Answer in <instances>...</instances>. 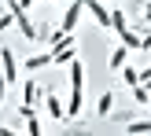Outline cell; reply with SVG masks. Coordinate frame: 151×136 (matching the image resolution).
Returning <instances> with one entry per match:
<instances>
[{
    "mask_svg": "<svg viewBox=\"0 0 151 136\" xmlns=\"http://www.w3.org/2000/svg\"><path fill=\"white\" fill-rule=\"evenodd\" d=\"M85 107V66L74 59L70 63V103H66V118H78Z\"/></svg>",
    "mask_w": 151,
    "mask_h": 136,
    "instance_id": "6da1fadb",
    "label": "cell"
},
{
    "mask_svg": "<svg viewBox=\"0 0 151 136\" xmlns=\"http://www.w3.org/2000/svg\"><path fill=\"white\" fill-rule=\"evenodd\" d=\"M7 11L15 15V26H19V33L26 37V41H41V33H37L33 22L26 19V7H19V0H7Z\"/></svg>",
    "mask_w": 151,
    "mask_h": 136,
    "instance_id": "7a4b0ae2",
    "label": "cell"
},
{
    "mask_svg": "<svg viewBox=\"0 0 151 136\" xmlns=\"http://www.w3.org/2000/svg\"><path fill=\"white\" fill-rule=\"evenodd\" d=\"M0 74H4L7 85H15V81H19V59H15L11 48H0Z\"/></svg>",
    "mask_w": 151,
    "mask_h": 136,
    "instance_id": "3957f363",
    "label": "cell"
},
{
    "mask_svg": "<svg viewBox=\"0 0 151 136\" xmlns=\"http://www.w3.org/2000/svg\"><path fill=\"white\" fill-rule=\"evenodd\" d=\"M78 59V41H66L59 48H52V66H70Z\"/></svg>",
    "mask_w": 151,
    "mask_h": 136,
    "instance_id": "277c9868",
    "label": "cell"
},
{
    "mask_svg": "<svg viewBox=\"0 0 151 136\" xmlns=\"http://www.w3.org/2000/svg\"><path fill=\"white\" fill-rule=\"evenodd\" d=\"M85 11L96 19V26H100V29H111V7L103 4V0H85Z\"/></svg>",
    "mask_w": 151,
    "mask_h": 136,
    "instance_id": "5b68a950",
    "label": "cell"
},
{
    "mask_svg": "<svg viewBox=\"0 0 151 136\" xmlns=\"http://www.w3.org/2000/svg\"><path fill=\"white\" fill-rule=\"evenodd\" d=\"M114 33H118V41H122L125 48H147V44H151V37H137V33H133L129 26H122V29H114Z\"/></svg>",
    "mask_w": 151,
    "mask_h": 136,
    "instance_id": "8992f818",
    "label": "cell"
},
{
    "mask_svg": "<svg viewBox=\"0 0 151 136\" xmlns=\"http://www.w3.org/2000/svg\"><path fill=\"white\" fill-rule=\"evenodd\" d=\"M125 63H129V48H125V44H118V48L111 52V59H107V66H111V70L118 74V70H122Z\"/></svg>",
    "mask_w": 151,
    "mask_h": 136,
    "instance_id": "52a82bcc",
    "label": "cell"
},
{
    "mask_svg": "<svg viewBox=\"0 0 151 136\" xmlns=\"http://www.w3.org/2000/svg\"><path fill=\"white\" fill-rule=\"evenodd\" d=\"M44 107H48V118H59V122H66V110H63V103H59V96H55V92H48V96H44Z\"/></svg>",
    "mask_w": 151,
    "mask_h": 136,
    "instance_id": "ba28073f",
    "label": "cell"
},
{
    "mask_svg": "<svg viewBox=\"0 0 151 136\" xmlns=\"http://www.w3.org/2000/svg\"><path fill=\"white\" fill-rule=\"evenodd\" d=\"M111 110H114V92H103L100 99H96V118H111Z\"/></svg>",
    "mask_w": 151,
    "mask_h": 136,
    "instance_id": "9c48e42d",
    "label": "cell"
},
{
    "mask_svg": "<svg viewBox=\"0 0 151 136\" xmlns=\"http://www.w3.org/2000/svg\"><path fill=\"white\" fill-rule=\"evenodd\" d=\"M37 99H41V85H37V81H26V85H22V103L37 107Z\"/></svg>",
    "mask_w": 151,
    "mask_h": 136,
    "instance_id": "30bf717a",
    "label": "cell"
},
{
    "mask_svg": "<svg viewBox=\"0 0 151 136\" xmlns=\"http://www.w3.org/2000/svg\"><path fill=\"white\" fill-rule=\"evenodd\" d=\"M44 66H52V52H41V55L26 59V70H29V74H33V70H44Z\"/></svg>",
    "mask_w": 151,
    "mask_h": 136,
    "instance_id": "8fae6325",
    "label": "cell"
},
{
    "mask_svg": "<svg viewBox=\"0 0 151 136\" xmlns=\"http://www.w3.org/2000/svg\"><path fill=\"white\" fill-rule=\"evenodd\" d=\"M118 74H122V81H125V85H129V88H133V85H140V70H133L129 63H125V66H122V70H118Z\"/></svg>",
    "mask_w": 151,
    "mask_h": 136,
    "instance_id": "7c38bea8",
    "label": "cell"
},
{
    "mask_svg": "<svg viewBox=\"0 0 151 136\" xmlns=\"http://www.w3.org/2000/svg\"><path fill=\"white\" fill-rule=\"evenodd\" d=\"M129 132L133 136H147L151 132V122H129Z\"/></svg>",
    "mask_w": 151,
    "mask_h": 136,
    "instance_id": "4fadbf2b",
    "label": "cell"
},
{
    "mask_svg": "<svg viewBox=\"0 0 151 136\" xmlns=\"http://www.w3.org/2000/svg\"><path fill=\"white\" fill-rule=\"evenodd\" d=\"M133 99H137V103H147V85H133Z\"/></svg>",
    "mask_w": 151,
    "mask_h": 136,
    "instance_id": "5bb4252c",
    "label": "cell"
},
{
    "mask_svg": "<svg viewBox=\"0 0 151 136\" xmlns=\"http://www.w3.org/2000/svg\"><path fill=\"white\" fill-rule=\"evenodd\" d=\"M11 22H15V15H11V11H4V15H0V33H4V29L11 26Z\"/></svg>",
    "mask_w": 151,
    "mask_h": 136,
    "instance_id": "9a60e30c",
    "label": "cell"
},
{
    "mask_svg": "<svg viewBox=\"0 0 151 136\" xmlns=\"http://www.w3.org/2000/svg\"><path fill=\"white\" fill-rule=\"evenodd\" d=\"M4 96H7V81H4V74H0V107H4Z\"/></svg>",
    "mask_w": 151,
    "mask_h": 136,
    "instance_id": "2e32d148",
    "label": "cell"
},
{
    "mask_svg": "<svg viewBox=\"0 0 151 136\" xmlns=\"http://www.w3.org/2000/svg\"><path fill=\"white\" fill-rule=\"evenodd\" d=\"M140 81H151V66H147V70H140Z\"/></svg>",
    "mask_w": 151,
    "mask_h": 136,
    "instance_id": "e0dca14e",
    "label": "cell"
}]
</instances>
